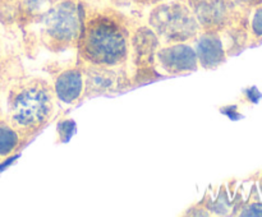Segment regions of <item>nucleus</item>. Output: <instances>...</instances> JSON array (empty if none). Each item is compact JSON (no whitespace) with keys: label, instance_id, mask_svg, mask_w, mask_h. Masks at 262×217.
Listing matches in <instances>:
<instances>
[{"label":"nucleus","instance_id":"obj_1","mask_svg":"<svg viewBox=\"0 0 262 217\" xmlns=\"http://www.w3.org/2000/svg\"><path fill=\"white\" fill-rule=\"evenodd\" d=\"M132 20L114 9L86 12L77 46L81 61L112 68H130ZM132 69V68H130Z\"/></svg>","mask_w":262,"mask_h":217},{"label":"nucleus","instance_id":"obj_2","mask_svg":"<svg viewBox=\"0 0 262 217\" xmlns=\"http://www.w3.org/2000/svg\"><path fill=\"white\" fill-rule=\"evenodd\" d=\"M58 102L51 81L23 73L9 83L4 116L30 142L54 119Z\"/></svg>","mask_w":262,"mask_h":217},{"label":"nucleus","instance_id":"obj_3","mask_svg":"<svg viewBox=\"0 0 262 217\" xmlns=\"http://www.w3.org/2000/svg\"><path fill=\"white\" fill-rule=\"evenodd\" d=\"M83 22V8L77 0H58L36 25L38 45L50 53L77 50Z\"/></svg>","mask_w":262,"mask_h":217},{"label":"nucleus","instance_id":"obj_4","mask_svg":"<svg viewBox=\"0 0 262 217\" xmlns=\"http://www.w3.org/2000/svg\"><path fill=\"white\" fill-rule=\"evenodd\" d=\"M147 25L161 43L192 42L201 32L193 12L186 2L159 3L147 15Z\"/></svg>","mask_w":262,"mask_h":217},{"label":"nucleus","instance_id":"obj_5","mask_svg":"<svg viewBox=\"0 0 262 217\" xmlns=\"http://www.w3.org/2000/svg\"><path fill=\"white\" fill-rule=\"evenodd\" d=\"M160 45V38L147 23H132L129 64L135 86L163 77L155 66L156 51Z\"/></svg>","mask_w":262,"mask_h":217},{"label":"nucleus","instance_id":"obj_6","mask_svg":"<svg viewBox=\"0 0 262 217\" xmlns=\"http://www.w3.org/2000/svg\"><path fill=\"white\" fill-rule=\"evenodd\" d=\"M78 61L82 66L84 79L82 100L92 99L106 93H115L135 87L130 68H112V66Z\"/></svg>","mask_w":262,"mask_h":217},{"label":"nucleus","instance_id":"obj_7","mask_svg":"<svg viewBox=\"0 0 262 217\" xmlns=\"http://www.w3.org/2000/svg\"><path fill=\"white\" fill-rule=\"evenodd\" d=\"M201 31L222 32L239 25L241 9L234 0H186Z\"/></svg>","mask_w":262,"mask_h":217},{"label":"nucleus","instance_id":"obj_8","mask_svg":"<svg viewBox=\"0 0 262 217\" xmlns=\"http://www.w3.org/2000/svg\"><path fill=\"white\" fill-rule=\"evenodd\" d=\"M155 66L161 76H181L200 69L191 42L161 43L156 51Z\"/></svg>","mask_w":262,"mask_h":217},{"label":"nucleus","instance_id":"obj_9","mask_svg":"<svg viewBox=\"0 0 262 217\" xmlns=\"http://www.w3.org/2000/svg\"><path fill=\"white\" fill-rule=\"evenodd\" d=\"M56 100L66 105H77L82 101L84 89L83 71L79 61H74L71 65L61 68L53 74L51 78Z\"/></svg>","mask_w":262,"mask_h":217},{"label":"nucleus","instance_id":"obj_10","mask_svg":"<svg viewBox=\"0 0 262 217\" xmlns=\"http://www.w3.org/2000/svg\"><path fill=\"white\" fill-rule=\"evenodd\" d=\"M191 43L196 51L199 66L205 70L217 68L227 60L228 56L220 32L201 31Z\"/></svg>","mask_w":262,"mask_h":217},{"label":"nucleus","instance_id":"obj_11","mask_svg":"<svg viewBox=\"0 0 262 217\" xmlns=\"http://www.w3.org/2000/svg\"><path fill=\"white\" fill-rule=\"evenodd\" d=\"M27 143L28 140L10 124L4 115L0 116V160L12 157Z\"/></svg>","mask_w":262,"mask_h":217},{"label":"nucleus","instance_id":"obj_12","mask_svg":"<svg viewBox=\"0 0 262 217\" xmlns=\"http://www.w3.org/2000/svg\"><path fill=\"white\" fill-rule=\"evenodd\" d=\"M56 2L58 0H20L18 27L25 28L36 25Z\"/></svg>","mask_w":262,"mask_h":217},{"label":"nucleus","instance_id":"obj_13","mask_svg":"<svg viewBox=\"0 0 262 217\" xmlns=\"http://www.w3.org/2000/svg\"><path fill=\"white\" fill-rule=\"evenodd\" d=\"M18 61L13 60V59H8V56H5L4 54V47H3V43L0 41V74L3 71L8 70H13V71H18ZM19 73V71H18ZM23 73V71H20Z\"/></svg>","mask_w":262,"mask_h":217},{"label":"nucleus","instance_id":"obj_14","mask_svg":"<svg viewBox=\"0 0 262 217\" xmlns=\"http://www.w3.org/2000/svg\"><path fill=\"white\" fill-rule=\"evenodd\" d=\"M251 31L257 37L262 36V5L256 7L255 13L251 18Z\"/></svg>","mask_w":262,"mask_h":217},{"label":"nucleus","instance_id":"obj_15","mask_svg":"<svg viewBox=\"0 0 262 217\" xmlns=\"http://www.w3.org/2000/svg\"><path fill=\"white\" fill-rule=\"evenodd\" d=\"M211 214L212 213L207 209V207L202 202H199V203H194L193 206L186 209L183 216H211Z\"/></svg>","mask_w":262,"mask_h":217},{"label":"nucleus","instance_id":"obj_16","mask_svg":"<svg viewBox=\"0 0 262 217\" xmlns=\"http://www.w3.org/2000/svg\"><path fill=\"white\" fill-rule=\"evenodd\" d=\"M241 216H262V204H250L242 209Z\"/></svg>","mask_w":262,"mask_h":217},{"label":"nucleus","instance_id":"obj_17","mask_svg":"<svg viewBox=\"0 0 262 217\" xmlns=\"http://www.w3.org/2000/svg\"><path fill=\"white\" fill-rule=\"evenodd\" d=\"M235 4L239 8H253L262 5V0H234Z\"/></svg>","mask_w":262,"mask_h":217},{"label":"nucleus","instance_id":"obj_18","mask_svg":"<svg viewBox=\"0 0 262 217\" xmlns=\"http://www.w3.org/2000/svg\"><path fill=\"white\" fill-rule=\"evenodd\" d=\"M135 2L142 5H156L159 4V3L164 2V0H135Z\"/></svg>","mask_w":262,"mask_h":217},{"label":"nucleus","instance_id":"obj_19","mask_svg":"<svg viewBox=\"0 0 262 217\" xmlns=\"http://www.w3.org/2000/svg\"><path fill=\"white\" fill-rule=\"evenodd\" d=\"M4 115V112H3V109H2V105H0V116H3Z\"/></svg>","mask_w":262,"mask_h":217}]
</instances>
